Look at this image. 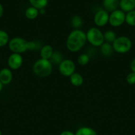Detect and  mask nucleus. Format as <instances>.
<instances>
[{
	"instance_id": "nucleus-9",
	"label": "nucleus",
	"mask_w": 135,
	"mask_h": 135,
	"mask_svg": "<svg viewBox=\"0 0 135 135\" xmlns=\"http://www.w3.org/2000/svg\"><path fill=\"white\" fill-rule=\"evenodd\" d=\"M23 59L21 54L12 53L7 59V65L11 70H18L22 66Z\"/></svg>"
},
{
	"instance_id": "nucleus-1",
	"label": "nucleus",
	"mask_w": 135,
	"mask_h": 135,
	"mask_svg": "<svg viewBox=\"0 0 135 135\" xmlns=\"http://www.w3.org/2000/svg\"><path fill=\"white\" fill-rule=\"evenodd\" d=\"M86 42V32L80 29H74L68 36L66 46L69 51L75 53L82 50Z\"/></svg>"
},
{
	"instance_id": "nucleus-21",
	"label": "nucleus",
	"mask_w": 135,
	"mask_h": 135,
	"mask_svg": "<svg viewBox=\"0 0 135 135\" xmlns=\"http://www.w3.org/2000/svg\"><path fill=\"white\" fill-rule=\"evenodd\" d=\"M71 25L75 29H79L83 25V20L79 15H74L71 17Z\"/></svg>"
},
{
	"instance_id": "nucleus-10",
	"label": "nucleus",
	"mask_w": 135,
	"mask_h": 135,
	"mask_svg": "<svg viewBox=\"0 0 135 135\" xmlns=\"http://www.w3.org/2000/svg\"><path fill=\"white\" fill-rule=\"evenodd\" d=\"M13 80V73L9 68H3L0 71V81L3 85H7Z\"/></svg>"
},
{
	"instance_id": "nucleus-19",
	"label": "nucleus",
	"mask_w": 135,
	"mask_h": 135,
	"mask_svg": "<svg viewBox=\"0 0 135 135\" xmlns=\"http://www.w3.org/2000/svg\"><path fill=\"white\" fill-rule=\"evenodd\" d=\"M103 36H104V40L105 42L109 43L112 44L114 41L116 40V34L113 30H107L103 33Z\"/></svg>"
},
{
	"instance_id": "nucleus-15",
	"label": "nucleus",
	"mask_w": 135,
	"mask_h": 135,
	"mask_svg": "<svg viewBox=\"0 0 135 135\" xmlns=\"http://www.w3.org/2000/svg\"><path fill=\"white\" fill-rule=\"evenodd\" d=\"M101 54L106 57H109L111 56L113 53L114 50L112 48V46L111 44L107 43L105 42L101 46H100Z\"/></svg>"
},
{
	"instance_id": "nucleus-26",
	"label": "nucleus",
	"mask_w": 135,
	"mask_h": 135,
	"mask_svg": "<svg viewBox=\"0 0 135 135\" xmlns=\"http://www.w3.org/2000/svg\"><path fill=\"white\" fill-rule=\"evenodd\" d=\"M130 68L131 71H132V73H135V58L132 59V61L130 62Z\"/></svg>"
},
{
	"instance_id": "nucleus-31",
	"label": "nucleus",
	"mask_w": 135,
	"mask_h": 135,
	"mask_svg": "<svg viewBox=\"0 0 135 135\" xmlns=\"http://www.w3.org/2000/svg\"><path fill=\"white\" fill-rule=\"evenodd\" d=\"M0 135H2V133H1V131L0 130Z\"/></svg>"
},
{
	"instance_id": "nucleus-12",
	"label": "nucleus",
	"mask_w": 135,
	"mask_h": 135,
	"mask_svg": "<svg viewBox=\"0 0 135 135\" xmlns=\"http://www.w3.org/2000/svg\"><path fill=\"white\" fill-rule=\"evenodd\" d=\"M119 1L120 0H103V6L104 9L108 13H111L116 10L119 6Z\"/></svg>"
},
{
	"instance_id": "nucleus-18",
	"label": "nucleus",
	"mask_w": 135,
	"mask_h": 135,
	"mask_svg": "<svg viewBox=\"0 0 135 135\" xmlns=\"http://www.w3.org/2000/svg\"><path fill=\"white\" fill-rule=\"evenodd\" d=\"M29 1L32 7L38 10L45 9L48 3V0H29Z\"/></svg>"
},
{
	"instance_id": "nucleus-5",
	"label": "nucleus",
	"mask_w": 135,
	"mask_h": 135,
	"mask_svg": "<svg viewBox=\"0 0 135 135\" xmlns=\"http://www.w3.org/2000/svg\"><path fill=\"white\" fill-rule=\"evenodd\" d=\"M114 51L118 54H123L128 52L131 50L132 43L131 40L125 36L117 37L112 44Z\"/></svg>"
},
{
	"instance_id": "nucleus-17",
	"label": "nucleus",
	"mask_w": 135,
	"mask_h": 135,
	"mask_svg": "<svg viewBox=\"0 0 135 135\" xmlns=\"http://www.w3.org/2000/svg\"><path fill=\"white\" fill-rule=\"evenodd\" d=\"M75 135H98L93 129L89 127H82L77 130Z\"/></svg>"
},
{
	"instance_id": "nucleus-4",
	"label": "nucleus",
	"mask_w": 135,
	"mask_h": 135,
	"mask_svg": "<svg viewBox=\"0 0 135 135\" xmlns=\"http://www.w3.org/2000/svg\"><path fill=\"white\" fill-rule=\"evenodd\" d=\"M86 34L87 42L93 47H100L105 42L103 33L99 28H90Z\"/></svg>"
},
{
	"instance_id": "nucleus-2",
	"label": "nucleus",
	"mask_w": 135,
	"mask_h": 135,
	"mask_svg": "<svg viewBox=\"0 0 135 135\" xmlns=\"http://www.w3.org/2000/svg\"><path fill=\"white\" fill-rule=\"evenodd\" d=\"M8 46L13 53L21 54L28 50H37L38 45L34 41H27L21 37H15L9 40Z\"/></svg>"
},
{
	"instance_id": "nucleus-7",
	"label": "nucleus",
	"mask_w": 135,
	"mask_h": 135,
	"mask_svg": "<svg viewBox=\"0 0 135 135\" xmlns=\"http://www.w3.org/2000/svg\"><path fill=\"white\" fill-rule=\"evenodd\" d=\"M60 73L64 76L70 77L75 71V64L71 59H64L58 65Z\"/></svg>"
},
{
	"instance_id": "nucleus-16",
	"label": "nucleus",
	"mask_w": 135,
	"mask_h": 135,
	"mask_svg": "<svg viewBox=\"0 0 135 135\" xmlns=\"http://www.w3.org/2000/svg\"><path fill=\"white\" fill-rule=\"evenodd\" d=\"M39 15V10L33 7H29L25 10V15L28 19L34 20L38 17Z\"/></svg>"
},
{
	"instance_id": "nucleus-13",
	"label": "nucleus",
	"mask_w": 135,
	"mask_h": 135,
	"mask_svg": "<svg viewBox=\"0 0 135 135\" xmlns=\"http://www.w3.org/2000/svg\"><path fill=\"white\" fill-rule=\"evenodd\" d=\"M54 51L53 50V47H52V46L48 44L44 45V46H43L40 48V58L47 59V60H50Z\"/></svg>"
},
{
	"instance_id": "nucleus-28",
	"label": "nucleus",
	"mask_w": 135,
	"mask_h": 135,
	"mask_svg": "<svg viewBox=\"0 0 135 135\" xmlns=\"http://www.w3.org/2000/svg\"><path fill=\"white\" fill-rule=\"evenodd\" d=\"M3 12H4V9L3 7V5L0 3V18H1V17L3 15Z\"/></svg>"
},
{
	"instance_id": "nucleus-22",
	"label": "nucleus",
	"mask_w": 135,
	"mask_h": 135,
	"mask_svg": "<svg viewBox=\"0 0 135 135\" xmlns=\"http://www.w3.org/2000/svg\"><path fill=\"white\" fill-rule=\"evenodd\" d=\"M9 36L6 31L0 30V47H4L9 42Z\"/></svg>"
},
{
	"instance_id": "nucleus-30",
	"label": "nucleus",
	"mask_w": 135,
	"mask_h": 135,
	"mask_svg": "<svg viewBox=\"0 0 135 135\" xmlns=\"http://www.w3.org/2000/svg\"><path fill=\"white\" fill-rule=\"evenodd\" d=\"M3 84L1 83V82L0 81V92H1V90H3Z\"/></svg>"
},
{
	"instance_id": "nucleus-6",
	"label": "nucleus",
	"mask_w": 135,
	"mask_h": 135,
	"mask_svg": "<svg viewBox=\"0 0 135 135\" xmlns=\"http://www.w3.org/2000/svg\"><path fill=\"white\" fill-rule=\"evenodd\" d=\"M126 14L120 9H116L109 15V23L112 27H119L125 22Z\"/></svg>"
},
{
	"instance_id": "nucleus-23",
	"label": "nucleus",
	"mask_w": 135,
	"mask_h": 135,
	"mask_svg": "<svg viewBox=\"0 0 135 135\" xmlns=\"http://www.w3.org/2000/svg\"><path fill=\"white\" fill-rule=\"evenodd\" d=\"M125 22L131 26H135V10L127 13Z\"/></svg>"
},
{
	"instance_id": "nucleus-3",
	"label": "nucleus",
	"mask_w": 135,
	"mask_h": 135,
	"mask_svg": "<svg viewBox=\"0 0 135 135\" xmlns=\"http://www.w3.org/2000/svg\"><path fill=\"white\" fill-rule=\"evenodd\" d=\"M33 71L34 75L39 77H46L50 76L52 72V64L50 60L40 58L33 64Z\"/></svg>"
},
{
	"instance_id": "nucleus-25",
	"label": "nucleus",
	"mask_w": 135,
	"mask_h": 135,
	"mask_svg": "<svg viewBox=\"0 0 135 135\" xmlns=\"http://www.w3.org/2000/svg\"><path fill=\"white\" fill-rule=\"evenodd\" d=\"M126 80H127V83L130 85L135 84V73H130L127 75V78H126Z\"/></svg>"
},
{
	"instance_id": "nucleus-24",
	"label": "nucleus",
	"mask_w": 135,
	"mask_h": 135,
	"mask_svg": "<svg viewBox=\"0 0 135 135\" xmlns=\"http://www.w3.org/2000/svg\"><path fill=\"white\" fill-rule=\"evenodd\" d=\"M90 57L88 54H82L78 57V64L82 66H85L87 65L89 62Z\"/></svg>"
},
{
	"instance_id": "nucleus-27",
	"label": "nucleus",
	"mask_w": 135,
	"mask_h": 135,
	"mask_svg": "<svg viewBox=\"0 0 135 135\" xmlns=\"http://www.w3.org/2000/svg\"><path fill=\"white\" fill-rule=\"evenodd\" d=\"M60 135H75V133L71 132V131H64L60 134Z\"/></svg>"
},
{
	"instance_id": "nucleus-20",
	"label": "nucleus",
	"mask_w": 135,
	"mask_h": 135,
	"mask_svg": "<svg viewBox=\"0 0 135 135\" xmlns=\"http://www.w3.org/2000/svg\"><path fill=\"white\" fill-rule=\"evenodd\" d=\"M64 60L63 55L60 51H54L51 58L50 59V61L51 62L52 64L58 65L60 64L61 62Z\"/></svg>"
},
{
	"instance_id": "nucleus-8",
	"label": "nucleus",
	"mask_w": 135,
	"mask_h": 135,
	"mask_svg": "<svg viewBox=\"0 0 135 135\" xmlns=\"http://www.w3.org/2000/svg\"><path fill=\"white\" fill-rule=\"evenodd\" d=\"M109 14L105 9L97 11L94 15L93 21L97 27H103L109 23Z\"/></svg>"
},
{
	"instance_id": "nucleus-29",
	"label": "nucleus",
	"mask_w": 135,
	"mask_h": 135,
	"mask_svg": "<svg viewBox=\"0 0 135 135\" xmlns=\"http://www.w3.org/2000/svg\"><path fill=\"white\" fill-rule=\"evenodd\" d=\"M45 12H46L45 9H40L39 10V13H40L41 15H44L45 13Z\"/></svg>"
},
{
	"instance_id": "nucleus-14",
	"label": "nucleus",
	"mask_w": 135,
	"mask_h": 135,
	"mask_svg": "<svg viewBox=\"0 0 135 135\" xmlns=\"http://www.w3.org/2000/svg\"><path fill=\"white\" fill-rule=\"evenodd\" d=\"M70 83L74 86H80L83 84V77L80 73H74L70 76Z\"/></svg>"
},
{
	"instance_id": "nucleus-11",
	"label": "nucleus",
	"mask_w": 135,
	"mask_h": 135,
	"mask_svg": "<svg viewBox=\"0 0 135 135\" xmlns=\"http://www.w3.org/2000/svg\"><path fill=\"white\" fill-rule=\"evenodd\" d=\"M119 7L124 13L132 11L135 9V0H120Z\"/></svg>"
}]
</instances>
